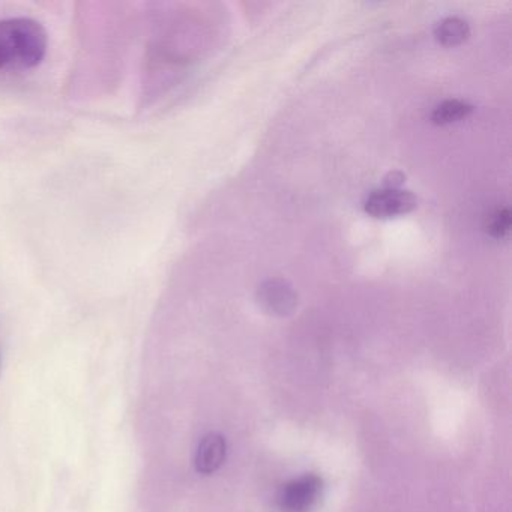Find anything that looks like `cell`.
I'll use <instances>...</instances> for the list:
<instances>
[{"label":"cell","mask_w":512,"mask_h":512,"mask_svg":"<svg viewBox=\"0 0 512 512\" xmlns=\"http://www.w3.org/2000/svg\"><path fill=\"white\" fill-rule=\"evenodd\" d=\"M47 49L49 37L37 20H0V74L34 70L46 58Z\"/></svg>","instance_id":"1"},{"label":"cell","mask_w":512,"mask_h":512,"mask_svg":"<svg viewBox=\"0 0 512 512\" xmlns=\"http://www.w3.org/2000/svg\"><path fill=\"white\" fill-rule=\"evenodd\" d=\"M418 206V199L410 191L400 188H385L373 191L364 203L365 212L371 217L394 218L409 214Z\"/></svg>","instance_id":"2"},{"label":"cell","mask_w":512,"mask_h":512,"mask_svg":"<svg viewBox=\"0 0 512 512\" xmlns=\"http://www.w3.org/2000/svg\"><path fill=\"white\" fill-rule=\"evenodd\" d=\"M257 302L266 313L289 316L298 305V295L286 280L271 278L257 290Z\"/></svg>","instance_id":"3"},{"label":"cell","mask_w":512,"mask_h":512,"mask_svg":"<svg viewBox=\"0 0 512 512\" xmlns=\"http://www.w3.org/2000/svg\"><path fill=\"white\" fill-rule=\"evenodd\" d=\"M322 491V479L316 475H304L284 485L280 503L287 512L307 511Z\"/></svg>","instance_id":"4"},{"label":"cell","mask_w":512,"mask_h":512,"mask_svg":"<svg viewBox=\"0 0 512 512\" xmlns=\"http://www.w3.org/2000/svg\"><path fill=\"white\" fill-rule=\"evenodd\" d=\"M226 451V439L221 434H206L200 440L199 446H197L196 458H194L197 472L202 473V475H211V473L217 472L221 464L224 463Z\"/></svg>","instance_id":"5"},{"label":"cell","mask_w":512,"mask_h":512,"mask_svg":"<svg viewBox=\"0 0 512 512\" xmlns=\"http://www.w3.org/2000/svg\"><path fill=\"white\" fill-rule=\"evenodd\" d=\"M469 35V25L460 17H446L434 28V37L446 47L460 46L469 38Z\"/></svg>","instance_id":"6"},{"label":"cell","mask_w":512,"mask_h":512,"mask_svg":"<svg viewBox=\"0 0 512 512\" xmlns=\"http://www.w3.org/2000/svg\"><path fill=\"white\" fill-rule=\"evenodd\" d=\"M473 112V106L463 100H445L437 104L431 112V122L436 125H449L463 121Z\"/></svg>","instance_id":"7"},{"label":"cell","mask_w":512,"mask_h":512,"mask_svg":"<svg viewBox=\"0 0 512 512\" xmlns=\"http://www.w3.org/2000/svg\"><path fill=\"white\" fill-rule=\"evenodd\" d=\"M511 229V212L509 209H499L488 218L487 232L494 238H502Z\"/></svg>","instance_id":"8"},{"label":"cell","mask_w":512,"mask_h":512,"mask_svg":"<svg viewBox=\"0 0 512 512\" xmlns=\"http://www.w3.org/2000/svg\"><path fill=\"white\" fill-rule=\"evenodd\" d=\"M0 362H2V358H0Z\"/></svg>","instance_id":"9"}]
</instances>
